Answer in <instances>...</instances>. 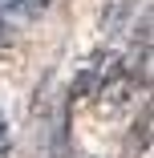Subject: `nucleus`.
Instances as JSON below:
<instances>
[{
	"label": "nucleus",
	"mask_w": 154,
	"mask_h": 158,
	"mask_svg": "<svg viewBox=\"0 0 154 158\" xmlns=\"http://www.w3.org/2000/svg\"><path fill=\"white\" fill-rule=\"evenodd\" d=\"M4 146H8V122H4V114H0V154H4Z\"/></svg>",
	"instance_id": "f257e3e1"
},
{
	"label": "nucleus",
	"mask_w": 154,
	"mask_h": 158,
	"mask_svg": "<svg viewBox=\"0 0 154 158\" xmlns=\"http://www.w3.org/2000/svg\"><path fill=\"white\" fill-rule=\"evenodd\" d=\"M0 4H4V0H0Z\"/></svg>",
	"instance_id": "f03ea898"
}]
</instances>
